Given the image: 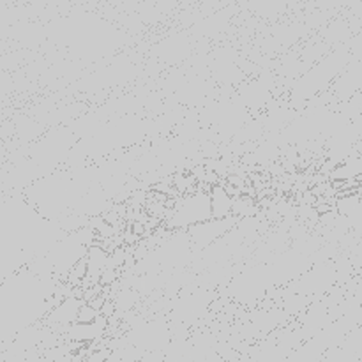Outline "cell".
I'll list each match as a JSON object with an SVG mask.
<instances>
[{
    "mask_svg": "<svg viewBox=\"0 0 362 362\" xmlns=\"http://www.w3.org/2000/svg\"><path fill=\"white\" fill-rule=\"evenodd\" d=\"M214 219L211 193L194 191L177 198L173 207L166 212V228L173 232H187L193 226Z\"/></svg>",
    "mask_w": 362,
    "mask_h": 362,
    "instance_id": "obj_1",
    "label": "cell"
},
{
    "mask_svg": "<svg viewBox=\"0 0 362 362\" xmlns=\"http://www.w3.org/2000/svg\"><path fill=\"white\" fill-rule=\"evenodd\" d=\"M235 218H226V219H212V221L202 223V225L193 226L191 230H187V235H189L191 244L194 247H205L211 246L216 239H221V235L225 232H228L232 228V225H235Z\"/></svg>",
    "mask_w": 362,
    "mask_h": 362,
    "instance_id": "obj_2",
    "label": "cell"
},
{
    "mask_svg": "<svg viewBox=\"0 0 362 362\" xmlns=\"http://www.w3.org/2000/svg\"><path fill=\"white\" fill-rule=\"evenodd\" d=\"M85 260H87V278H85V281H88L85 288H88V286H95L98 281H101L103 272L108 267L110 251L101 244H94V246L88 247Z\"/></svg>",
    "mask_w": 362,
    "mask_h": 362,
    "instance_id": "obj_3",
    "label": "cell"
},
{
    "mask_svg": "<svg viewBox=\"0 0 362 362\" xmlns=\"http://www.w3.org/2000/svg\"><path fill=\"white\" fill-rule=\"evenodd\" d=\"M212 198V212H214V219H226L232 218L233 214V197L226 191V187L214 186L211 189Z\"/></svg>",
    "mask_w": 362,
    "mask_h": 362,
    "instance_id": "obj_4",
    "label": "cell"
},
{
    "mask_svg": "<svg viewBox=\"0 0 362 362\" xmlns=\"http://www.w3.org/2000/svg\"><path fill=\"white\" fill-rule=\"evenodd\" d=\"M99 315L101 313L95 311L90 304L83 303V306L80 308V313H78V322H80V324H94L95 318H98Z\"/></svg>",
    "mask_w": 362,
    "mask_h": 362,
    "instance_id": "obj_5",
    "label": "cell"
}]
</instances>
